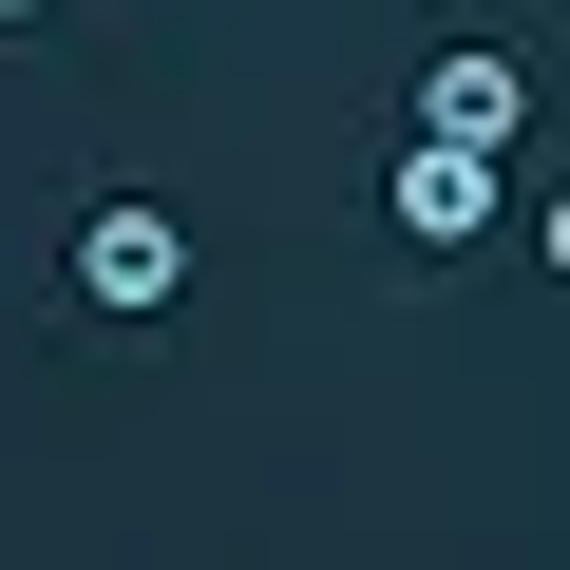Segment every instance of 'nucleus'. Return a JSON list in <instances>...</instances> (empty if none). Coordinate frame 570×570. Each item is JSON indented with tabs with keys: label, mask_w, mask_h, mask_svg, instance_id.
<instances>
[{
	"label": "nucleus",
	"mask_w": 570,
	"mask_h": 570,
	"mask_svg": "<svg viewBox=\"0 0 570 570\" xmlns=\"http://www.w3.org/2000/svg\"><path fill=\"white\" fill-rule=\"evenodd\" d=\"M77 305H115V324H171V305H190V228L115 190V209L77 228Z\"/></svg>",
	"instance_id": "nucleus-1"
},
{
	"label": "nucleus",
	"mask_w": 570,
	"mask_h": 570,
	"mask_svg": "<svg viewBox=\"0 0 570 570\" xmlns=\"http://www.w3.org/2000/svg\"><path fill=\"white\" fill-rule=\"evenodd\" d=\"M419 134H438V153H513V134H532V77H513V58H438V77H419Z\"/></svg>",
	"instance_id": "nucleus-2"
},
{
	"label": "nucleus",
	"mask_w": 570,
	"mask_h": 570,
	"mask_svg": "<svg viewBox=\"0 0 570 570\" xmlns=\"http://www.w3.org/2000/svg\"><path fill=\"white\" fill-rule=\"evenodd\" d=\"M400 228H419V247H475V228H494V153H438V134H419V153H400Z\"/></svg>",
	"instance_id": "nucleus-3"
},
{
	"label": "nucleus",
	"mask_w": 570,
	"mask_h": 570,
	"mask_svg": "<svg viewBox=\"0 0 570 570\" xmlns=\"http://www.w3.org/2000/svg\"><path fill=\"white\" fill-rule=\"evenodd\" d=\"M0 20H58V0H0Z\"/></svg>",
	"instance_id": "nucleus-4"
}]
</instances>
